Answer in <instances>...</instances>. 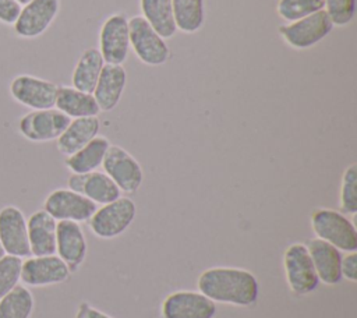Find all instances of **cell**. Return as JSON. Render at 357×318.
I'll return each mask as SVG.
<instances>
[{
  "label": "cell",
  "mask_w": 357,
  "mask_h": 318,
  "mask_svg": "<svg viewBox=\"0 0 357 318\" xmlns=\"http://www.w3.org/2000/svg\"><path fill=\"white\" fill-rule=\"evenodd\" d=\"M103 66H105L103 57L100 56V53L96 47L85 49L81 53V56L73 70V74H71L73 85L71 86H74L79 91L92 93Z\"/></svg>",
  "instance_id": "cell-24"
},
{
  "label": "cell",
  "mask_w": 357,
  "mask_h": 318,
  "mask_svg": "<svg viewBox=\"0 0 357 318\" xmlns=\"http://www.w3.org/2000/svg\"><path fill=\"white\" fill-rule=\"evenodd\" d=\"M283 269L286 283L296 296L312 293L319 283L307 245L303 243H293L284 250Z\"/></svg>",
  "instance_id": "cell-5"
},
{
  "label": "cell",
  "mask_w": 357,
  "mask_h": 318,
  "mask_svg": "<svg viewBox=\"0 0 357 318\" xmlns=\"http://www.w3.org/2000/svg\"><path fill=\"white\" fill-rule=\"evenodd\" d=\"M0 244L6 254L25 258L31 255L26 218L15 205L0 209Z\"/></svg>",
  "instance_id": "cell-15"
},
{
  "label": "cell",
  "mask_w": 357,
  "mask_h": 318,
  "mask_svg": "<svg viewBox=\"0 0 357 318\" xmlns=\"http://www.w3.org/2000/svg\"><path fill=\"white\" fill-rule=\"evenodd\" d=\"M324 10V0H279L278 15L287 22H293Z\"/></svg>",
  "instance_id": "cell-29"
},
{
  "label": "cell",
  "mask_w": 357,
  "mask_h": 318,
  "mask_svg": "<svg viewBox=\"0 0 357 318\" xmlns=\"http://www.w3.org/2000/svg\"><path fill=\"white\" fill-rule=\"evenodd\" d=\"M6 252H4V250H3V247H1V244H0V258L4 255Z\"/></svg>",
  "instance_id": "cell-36"
},
{
  "label": "cell",
  "mask_w": 357,
  "mask_h": 318,
  "mask_svg": "<svg viewBox=\"0 0 357 318\" xmlns=\"http://www.w3.org/2000/svg\"><path fill=\"white\" fill-rule=\"evenodd\" d=\"M127 84V71L121 64L103 66L92 92L100 112H112L120 102Z\"/></svg>",
  "instance_id": "cell-18"
},
{
  "label": "cell",
  "mask_w": 357,
  "mask_h": 318,
  "mask_svg": "<svg viewBox=\"0 0 357 318\" xmlns=\"http://www.w3.org/2000/svg\"><path fill=\"white\" fill-rule=\"evenodd\" d=\"M70 275L71 271L56 254L26 257L21 266V282L31 287L60 285L68 280Z\"/></svg>",
  "instance_id": "cell-13"
},
{
  "label": "cell",
  "mask_w": 357,
  "mask_h": 318,
  "mask_svg": "<svg viewBox=\"0 0 357 318\" xmlns=\"http://www.w3.org/2000/svg\"><path fill=\"white\" fill-rule=\"evenodd\" d=\"M74 318H113V317H110V315H107L106 312H103V311L95 308V307L91 305L89 303L82 301V303L78 305Z\"/></svg>",
  "instance_id": "cell-34"
},
{
  "label": "cell",
  "mask_w": 357,
  "mask_h": 318,
  "mask_svg": "<svg viewBox=\"0 0 357 318\" xmlns=\"http://www.w3.org/2000/svg\"><path fill=\"white\" fill-rule=\"evenodd\" d=\"M141 17L163 38L170 39L177 28L173 17L172 0H139Z\"/></svg>",
  "instance_id": "cell-25"
},
{
  "label": "cell",
  "mask_w": 357,
  "mask_h": 318,
  "mask_svg": "<svg viewBox=\"0 0 357 318\" xmlns=\"http://www.w3.org/2000/svg\"><path fill=\"white\" fill-rule=\"evenodd\" d=\"M198 292L213 303L238 307L252 305L258 300L259 285L252 272L234 266L205 269L197 280Z\"/></svg>",
  "instance_id": "cell-1"
},
{
  "label": "cell",
  "mask_w": 357,
  "mask_h": 318,
  "mask_svg": "<svg viewBox=\"0 0 357 318\" xmlns=\"http://www.w3.org/2000/svg\"><path fill=\"white\" fill-rule=\"evenodd\" d=\"M172 8L177 31L183 33H195L204 26V0H172Z\"/></svg>",
  "instance_id": "cell-26"
},
{
  "label": "cell",
  "mask_w": 357,
  "mask_h": 318,
  "mask_svg": "<svg viewBox=\"0 0 357 318\" xmlns=\"http://www.w3.org/2000/svg\"><path fill=\"white\" fill-rule=\"evenodd\" d=\"M57 89V84L31 74H20L10 82L11 98L32 110L54 107Z\"/></svg>",
  "instance_id": "cell-10"
},
{
  "label": "cell",
  "mask_w": 357,
  "mask_h": 318,
  "mask_svg": "<svg viewBox=\"0 0 357 318\" xmlns=\"http://www.w3.org/2000/svg\"><path fill=\"white\" fill-rule=\"evenodd\" d=\"M130 47L137 59L149 67H158L167 63L170 49L163 39L141 15L128 18Z\"/></svg>",
  "instance_id": "cell-4"
},
{
  "label": "cell",
  "mask_w": 357,
  "mask_h": 318,
  "mask_svg": "<svg viewBox=\"0 0 357 318\" xmlns=\"http://www.w3.org/2000/svg\"><path fill=\"white\" fill-rule=\"evenodd\" d=\"M110 141L105 135H96L85 146L70 156H66L64 165L71 173H91L102 167Z\"/></svg>",
  "instance_id": "cell-23"
},
{
  "label": "cell",
  "mask_w": 357,
  "mask_h": 318,
  "mask_svg": "<svg viewBox=\"0 0 357 318\" xmlns=\"http://www.w3.org/2000/svg\"><path fill=\"white\" fill-rule=\"evenodd\" d=\"M86 252L88 244L79 223L59 220L56 227V255L66 262L71 273L82 265Z\"/></svg>",
  "instance_id": "cell-16"
},
{
  "label": "cell",
  "mask_w": 357,
  "mask_h": 318,
  "mask_svg": "<svg viewBox=\"0 0 357 318\" xmlns=\"http://www.w3.org/2000/svg\"><path fill=\"white\" fill-rule=\"evenodd\" d=\"M311 229L321 238L339 251L351 252L357 250V229L344 213L331 208H317L311 213Z\"/></svg>",
  "instance_id": "cell-2"
},
{
  "label": "cell",
  "mask_w": 357,
  "mask_h": 318,
  "mask_svg": "<svg viewBox=\"0 0 357 318\" xmlns=\"http://www.w3.org/2000/svg\"><path fill=\"white\" fill-rule=\"evenodd\" d=\"M135 215V202L130 197L121 195L117 199L96 208L88 219V225L98 238L112 240L121 236L131 226Z\"/></svg>",
  "instance_id": "cell-3"
},
{
  "label": "cell",
  "mask_w": 357,
  "mask_h": 318,
  "mask_svg": "<svg viewBox=\"0 0 357 318\" xmlns=\"http://www.w3.org/2000/svg\"><path fill=\"white\" fill-rule=\"evenodd\" d=\"M67 186L70 190L82 194L96 205H105L121 197V191L114 181L100 170L81 174L71 173Z\"/></svg>",
  "instance_id": "cell-17"
},
{
  "label": "cell",
  "mask_w": 357,
  "mask_h": 318,
  "mask_svg": "<svg viewBox=\"0 0 357 318\" xmlns=\"http://www.w3.org/2000/svg\"><path fill=\"white\" fill-rule=\"evenodd\" d=\"M339 208L344 215L357 213V165H349L340 180Z\"/></svg>",
  "instance_id": "cell-28"
},
{
  "label": "cell",
  "mask_w": 357,
  "mask_h": 318,
  "mask_svg": "<svg viewBox=\"0 0 357 318\" xmlns=\"http://www.w3.org/2000/svg\"><path fill=\"white\" fill-rule=\"evenodd\" d=\"M102 169L124 194H134L142 186L144 170L139 162L120 145L110 144Z\"/></svg>",
  "instance_id": "cell-7"
},
{
  "label": "cell",
  "mask_w": 357,
  "mask_h": 318,
  "mask_svg": "<svg viewBox=\"0 0 357 318\" xmlns=\"http://www.w3.org/2000/svg\"><path fill=\"white\" fill-rule=\"evenodd\" d=\"M56 227L57 220L45 209L33 212L26 219L31 255L40 257L56 254Z\"/></svg>",
  "instance_id": "cell-19"
},
{
  "label": "cell",
  "mask_w": 357,
  "mask_h": 318,
  "mask_svg": "<svg viewBox=\"0 0 357 318\" xmlns=\"http://www.w3.org/2000/svg\"><path fill=\"white\" fill-rule=\"evenodd\" d=\"M106 64H121L127 60L130 52L128 18L123 13L109 15L99 29V47Z\"/></svg>",
  "instance_id": "cell-9"
},
{
  "label": "cell",
  "mask_w": 357,
  "mask_h": 318,
  "mask_svg": "<svg viewBox=\"0 0 357 318\" xmlns=\"http://www.w3.org/2000/svg\"><path fill=\"white\" fill-rule=\"evenodd\" d=\"M33 305L31 290L24 285H17L0 298V318H31Z\"/></svg>",
  "instance_id": "cell-27"
},
{
  "label": "cell",
  "mask_w": 357,
  "mask_h": 318,
  "mask_svg": "<svg viewBox=\"0 0 357 318\" xmlns=\"http://www.w3.org/2000/svg\"><path fill=\"white\" fill-rule=\"evenodd\" d=\"M15 1H17V3H20L21 6H24V4H26V3H28V1H31V0H15Z\"/></svg>",
  "instance_id": "cell-35"
},
{
  "label": "cell",
  "mask_w": 357,
  "mask_h": 318,
  "mask_svg": "<svg viewBox=\"0 0 357 318\" xmlns=\"http://www.w3.org/2000/svg\"><path fill=\"white\" fill-rule=\"evenodd\" d=\"M98 205L70 188H56L45 198L43 209L59 220L88 222Z\"/></svg>",
  "instance_id": "cell-11"
},
{
  "label": "cell",
  "mask_w": 357,
  "mask_h": 318,
  "mask_svg": "<svg viewBox=\"0 0 357 318\" xmlns=\"http://www.w3.org/2000/svg\"><path fill=\"white\" fill-rule=\"evenodd\" d=\"M312 259V265L315 268L318 280L324 285L333 286L342 280L340 275V261L342 254L340 251L333 247L332 244L321 240V238H311L305 244Z\"/></svg>",
  "instance_id": "cell-20"
},
{
  "label": "cell",
  "mask_w": 357,
  "mask_h": 318,
  "mask_svg": "<svg viewBox=\"0 0 357 318\" xmlns=\"http://www.w3.org/2000/svg\"><path fill=\"white\" fill-rule=\"evenodd\" d=\"M332 28L333 25L329 17L321 10L301 20L280 25L278 32L287 46L296 50H304L319 43L331 33Z\"/></svg>",
  "instance_id": "cell-6"
},
{
  "label": "cell",
  "mask_w": 357,
  "mask_h": 318,
  "mask_svg": "<svg viewBox=\"0 0 357 318\" xmlns=\"http://www.w3.org/2000/svg\"><path fill=\"white\" fill-rule=\"evenodd\" d=\"M60 11V0H31L21 7L14 22V32L22 39H35L43 35Z\"/></svg>",
  "instance_id": "cell-12"
},
{
  "label": "cell",
  "mask_w": 357,
  "mask_h": 318,
  "mask_svg": "<svg viewBox=\"0 0 357 318\" xmlns=\"http://www.w3.org/2000/svg\"><path fill=\"white\" fill-rule=\"evenodd\" d=\"M340 275L342 279H346L351 283L357 282V252H346L340 261Z\"/></svg>",
  "instance_id": "cell-32"
},
{
  "label": "cell",
  "mask_w": 357,
  "mask_h": 318,
  "mask_svg": "<svg viewBox=\"0 0 357 318\" xmlns=\"http://www.w3.org/2000/svg\"><path fill=\"white\" fill-rule=\"evenodd\" d=\"M324 11L333 26H346L356 13V0H324Z\"/></svg>",
  "instance_id": "cell-31"
},
{
  "label": "cell",
  "mask_w": 357,
  "mask_h": 318,
  "mask_svg": "<svg viewBox=\"0 0 357 318\" xmlns=\"http://www.w3.org/2000/svg\"><path fill=\"white\" fill-rule=\"evenodd\" d=\"M21 7L22 6L15 0H0V22L14 25L20 15Z\"/></svg>",
  "instance_id": "cell-33"
},
{
  "label": "cell",
  "mask_w": 357,
  "mask_h": 318,
  "mask_svg": "<svg viewBox=\"0 0 357 318\" xmlns=\"http://www.w3.org/2000/svg\"><path fill=\"white\" fill-rule=\"evenodd\" d=\"M54 107L70 119L98 116L100 112L92 93L68 85L59 86Z\"/></svg>",
  "instance_id": "cell-22"
},
{
  "label": "cell",
  "mask_w": 357,
  "mask_h": 318,
  "mask_svg": "<svg viewBox=\"0 0 357 318\" xmlns=\"http://www.w3.org/2000/svg\"><path fill=\"white\" fill-rule=\"evenodd\" d=\"M71 119L56 107L25 113L17 124L18 132L31 142L56 141Z\"/></svg>",
  "instance_id": "cell-8"
},
{
  "label": "cell",
  "mask_w": 357,
  "mask_h": 318,
  "mask_svg": "<svg viewBox=\"0 0 357 318\" xmlns=\"http://www.w3.org/2000/svg\"><path fill=\"white\" fill-rule=\"evenodd\" d=\"M99 128L100 121L98 116L71 119L66 130L56 139L57 151L64 156L73 155L74 152L85 146L96 135H99Z\"/></svg>",
  "instance_id": "cell-21"
},
{
  "label": "cell",
  "mask_w": 357,
  "mask_h": 318,
  "mask_svg": "<svg viewBox=\"0 0 357 318\" xmlns=\"http://www.w3.org/2000/svg\"><path fill=\"white\" fill-rule=\"evenodd\" d=\"M22 258L4 254L0 258V298L21 282Z\"/></svg>",
  "instance_id": "cell-30"
},
{
  "label": "cell",
  "mask_w": 357,
  "mask_h": 318,
  "mask_svg": "<svg viewBox=\"0 0 357 318\" xmlns=\"http://www.w3.org/2000/svg\"><path fill=\"white\" fill-rule=\"evenodd\" d=\"M162 318H213L216 303L194 290H176L160 305Z\"/></svg>",
  "instance_id": "cell-14"
}]
</instances>
